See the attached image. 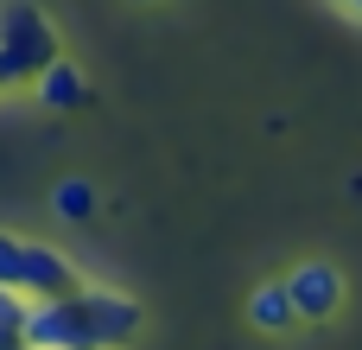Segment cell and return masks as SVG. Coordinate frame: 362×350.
Segmentation results:
<instances>
[{
    "mask_svg": "<svg viewBox=\"0 0 362 350\" xmlns=\"http://www.w3.org/2000/svg\"><path fill=\"white\" fill-rule=\"evenodd\" d=\"M140 300L121 293V287H70V293H51V300H32L25 306V344L32 350H121L140 332Z\"/></svg>",
    "mask_w": 362,
    "mask_h": 350,
    "instance_id": "obj_1",
    "label": "cell"
},
{
    "mask_svg": "<svg viewBox=\"0 0 362 350\" xmlns=\"http://www.w3.org/2000/svg\"><path fill=\"white\" fill-rule=\"evenodd\" d=\"M57 51V19L38 0H0V89H25Z\"/></svg>",
    "mask_w": 362,
    "mask_h": 350,
    "instance_id": "obj_2",
    "label": "cell"
},
{
    "mask_svg": "<svg viewBox=\"0 0 362 350\" xmlns=\"http://www.w3.org/2000/svg\"><path fill=\"white\" fill-rule=\"evenodd\" d=\"M0 287L25 293V300H51V293L83 287V268L64 249H51V242H32V236L0 230Z\"/></svg>",
    "mask_w": 362,
    "mask_h": 350,
    "instance_id": "obj_3",
    "label": "cell"
},
{
    "mask_svg": "<svg viewBox=\"0 0 362 350\" xmlns=\"http://www.w3.org/2000/svg\"><path fill=\"white\" fill-rule=\"evenodd\" d=\"M286 293H293L299 325H325V319L344 312V274H337L331 261H299V268L286 274Z\"/></svg>",
    "mask_w": 362,
    "mask_h": 350,
    "instance_id": "obj_4",
    "label": "cell"
},
{
    "mask_svg": "<svg viewBox=\"0 0 362 350\" xmlns=\"http://www.w3.org/2000/svg\"><path fill=\"white\" fill-rule=\"evenodd\" d=\"M25 89L38 96V108H83V102H89V77H83V64L64 57V51H57V57H51Z\"/></svg>",
    "mask_w": 362,
    "mask_h": 350,
    "instance_id": "obj_5",
    "label": "cell"
},
{
    "mask_svg": "<svg viewBox=\"0 0 362 350\" xmlns=\"http://www.w3.org/2000/svg\"><path fill=\"white\" fill-rule=\"evenodd\" d=\"M248 325H255V332H293V325H299L286 281H261V287L248 293Z\"/></svg>",
    "mask_w": 362,
    "mask_h": 350,
    "instance_id": "obj_6",
    "label": "cell"
},
{
    "mask_svg": "<svg viewBox=\"0 0 362 350\" xmlns=\"http://www.w3.org/2000/svg\"><path fill=\"white\" fill-rule=\"evenodd\" d=\"M51 210H57L64 223H89V217H95V185H89V179H57V185H51Z\"/></svg>",
    "mask_w": 362,
    "mask_h": 350,
    "instance_id": "obj_7",
    "label": "cell"
},
{
    "mask_svg": "<svg viewBox=\"0 0 362 350\" xmlns=\"http://www.w3.org/2000/svg\"><path fill=\"white\" fill-rule=\"evenodd\" d=\"M325 6H337V13H344V19L362 32V0H325Z\"/></svg>",
    "mask_w": 362,
    "mask_h": 350,
    "instance_id": "obj_8",
    "label": "cell"
},
{
    "mask_svg": "<svg viewBox=\"0 0 362 350\" xmlns=\"http://www.w3.org/2000/svg\"><path fill=\"white\" fill-rule=\"evenodd\" d=\"M25 344V338H19V332H6V325H0V350H19Z\"/></svg>",
    "mask_w": 362,
    "mask_h": 350,
    "instance_id": "obj_9",
    "label": "cell"
},
{
    "mask_svg": "<svg viewBox=\"0 0 362 350\" xmlns=\"http://www.w3.org/2000/svg\"><path fill=\"white\" fill-rule=\"evenodd\" d=\"M134 6H153V0H134Z\"/></svg>",
    "mask_w": 362,
    "mask_h": 350,
    "instance_id": "obj_10",
    "label": "cell"
},
{
    "mask_svg": "<svg viewBox=\"0 0 362 350\" xmlns=\"http://www.w3.org/2000/svg\"><path fill=\"white\" fill-rule=\"evenodd\" d=\"M19 350H32V344H19Z\"/></svg>",
    "mask_w": 362,
    "mask_h": 350,
    "instance_id": "obj_11",
    "label": "cell"
}]
</instances>
